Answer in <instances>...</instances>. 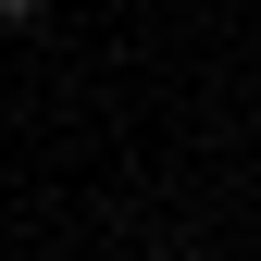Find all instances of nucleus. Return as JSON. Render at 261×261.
<instances>
[{"mask_svg": "<svg viewBox=\"0 0 261 261\" xmlns=\"http://www.w3.org/2000/svg\"><path fill=\"white\" fill-rule=\"evenodd\" d=\"M38 13H50V0H0V25H38Z\"/></svg>", "mask_w": 261, "mask_h": 261, "instance_id": "nucleus-1", "label": "nucleus"}]
</instances>
